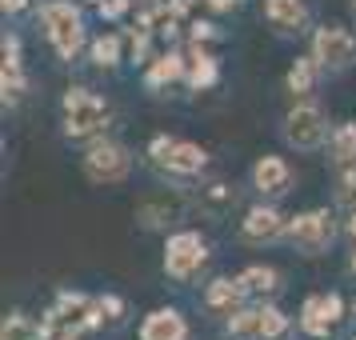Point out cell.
Instances as JSON below:
<instances>
[{"label":"cell","instance_id":"obj_1","mask_svg":"<svg viewBox=\"0 0 356 340\" xmlns=\"http://www.w3.org/2000/svg\"><path fill=\"white\" fill-rule=\"evenodd\" d=\"M40 324H44V340H76L84 328L100 324L97 300H88L84 292H60Z\"/></svg>","mask_w":356,"mask_h":340},{"label":"cell","instance_id":"obj_2","mask_svg":"<svg viewBox=\"0 0 356 340\" xmlns=\"http://www.w3.org/2000/svg\"><path fill=\"white\" fill-rule=\"evenodd\" d=\"M228 337L232 340H289L292 321L276 305L241 308V312L228 316Z\"/></svg>","mask_w":356,"mask_h":340},{"label":"cell","instance_id":"obj_3","mask_svg":"<svg viewBox=\"0 0 356 340\" xmlns=\"http://www.w3.org/2000/svg\"><path fill=\"white\" fill-rule=\"evenodd\" d=\"M60 113H65V136H72V140L97 136L108 124V104L88 88H68L60 100Z\"/></svg>","mask_w":356,"mask_h":340},{"label":"cell","instance_id":"obj_4","mask_svg":"<svg viewBox=\"0 0 356 340\" xmlns=\"http://www.w3.org/2000/svg\"><path fill=\"white\" fill-rule=\"evenodd\" d=\"M40 20H44V29H49L52 49L60 52V60H72L84 44L81 8L68 4V0H49V4H40Z\"/></svg>","mask_w":356,"mask_h":340},{"label":"cell","instance_id":"obj_5","mask_svg":"<svg viewBox=\"0 0 356 340\" xmlns=\"http://www.w3.org/2000/svg\"><path fill=\"white\" fill-rule=\"evenodd\" d=\"M284 241H289L296 252H305V257H321V252H328L332 241H337V220H332L328 209H308V212H300V216L289 220Z\"/></svg>","mask_w":356,"mask_h":340},{"label":"cell","instance_id":"obj_6","mask_svg":"<svg viewBox=\"0 0 356 340\" xmlns=\"http://www.w3.org/2000/svg\"><path fill=\"white\" fill-rule=\"evenodd\" d=\"M284 145L296 148V152H316L324 148L332 136H328V120L316 104H296L289 116H284Z\"/></svg>","mask_w":356,"mask_h":340},{"label":"cell","instance_id":"obj_7","mask_svg":"<svg viewBox=\"0 0 356 340\" xmlns=\"http://www.w3.org/2000/svg\"><path fill=\"white\" fill-rule=\"evenodd\" d=\"M81 164H84V177L92 184H120L132 172V152L124 145H116V140H97L84 152Z\"/></svg>","mask_w":356,"mask_h":340},{"label":"cell","instance_id":"obj_8","mask_svg":"<svg viewBox=\"0 0 356 340\" xmlns=\"http://www.w3.org/2000/svg\"><path fill=\"white\" fill-rule=\"evenodd\" d=\"M312 56L324 72H344L356 65V36L340 24H324L312 36Z\"/></svg>","mask_w":356,"mask_h":340},{"label":"cell","instance_id":"obj_9","mask_svg":"<svg viewBox=\"0 0 356 340\" xmlns=\"http://www.w3.org/2000/svg\"><path fill=\"white\" fill-rule=\"evenodd\" d=\"M188 209H193V200L180 188H164V193H152L136 204V220L145 228H172L188 216Z\"/></svg>","mask_w":356,"mask_h":340},{"label":"cell","instance_id":"obj_10","mask_svg":"<svg viewBox=\"0 0 356 340\" xmlns=\"http://www.w3.org/2000/svg\"><path fill=\"white\" fill-rule=\"evenodd\" d=\"M148 156L168 168V172H177V177H196L209 156H204V148L200 145H188V140H168V136H156L152 145H148Z\"/></svg>","mask_w":356,"mask_h":340},{"label":"cell","instance_id":"obj_11","mask_svg":"<svg viewBox=\"0 0 356 340\" xmlns=\"http://www.w3.org/2000/svg\"><path fill=\"white\" fill-rule=\"evenodd\" d=\"M209 260V244L200 241L196 232H177L168 236V248H164V273L172 280H188V276Z\"/></svg>","mask_w":356,"mask_h":340},{"label":"cell","instance_id":"obj_12","mask_svg":"<svg viewBox=\"0 0 356 340\" xmlns=\"http://www.w3.org/2000/svg\"><path fill=\"white\" fill-rule=\"evenodd\" d=\"M340 312H344V305H340L337 292H324V296H308L305 308H300V332H308V337H328V332L337 328Z\"/></svg>","mask_w":356,"mask_h":340},{"label":"cell","instance_id":"obj_13","mask_svg":"<svg viewBox=\"0 0 356 340\" xmlns=\"http://www.w3.org/2000/svg\"><path fill=\"white\" fill-rule=\"evenodd\" d=\"M289 232V220L280 216V209H273V204H257V209L244 212L241 220V236L252 244H268V241H280Z\"/></svg>","mask_w":356,"mask_h":340},{"label":"cell","instance_id":"obj_14","mask_svg":"<svg viewBox=\"0 0 356 340\" xmlns=\"http://www.w3.org/2000/svg\"><path fill=\"white\" fill-rule=\"evenodd\" d=\"M248 180H252V188H257L264 200H280V196L292 188V168L280 161V156H260V161L252 164Z\"/></svg>","mask_w":356,"mask_h":340},{"label":"cell","instance_id":"obj_15","mask_svg":"<svg viewBox=\"0 0 356 340\" xmlns=\"http://www.w3.org/2000/svg\"><path fill=\"white\" fill-rule=\"evenodd\" d=\"M244 300H248V289H244L241 276H236V280L220 276V280H212L209 292H204V305H209L212 312H220V316H232V312H241Z\"/></svg>","mask_w":356,"mask_h":340},{"label":"cell","instance_id":"obj_16","mask_svg":"<svg viewBox=\"0 0 356 340\" xmlns=\"http://www.w3.org/2000/svg\"><path fill=\"white\" fill-rule=\"evenodd\" d=\"M184 337H188V324L177 308H156L140 324V340H184Z\"/></svg>","mask_w":356,"mask_h":340},{"label":"cell","instance_id":"obj_17","mask_svg":"<svg viewBox=\"0 0 356 340\" xmlns=\"http://www.w3.org/2000/svg\"><path fill=\"white\" fill-rule=\"evenodd\" d=\"M196 204H200V212H209V216H228V212L236 209V188L225 184V180H212V184L200 188Z\"/></svg>","mask_w":356,"mask_h":340},{"label":"cell","instance_id":"obj_18","mask_svg":"<svg viewBox=\"0 0 356 340\" xmlns=\"http://www.w3.org/2000/svg\"><path fill=\"white\" fill-rule=\"evenodd\" d=\"M264 17L273 20L276 29H296L300 33V24L308 20V8H305V0H264Z\"/></svg>","mask_w":356,"mask_h":340},{"label":"cell","instance_id":"obj_19","mask_svg":"<svg viewBox=\"0 0 356 340\" xmlns=\"http://www.w3.org/2000/svg\"><path fill=\"white\" fill-rule=\"evenodd\" d=\"M241 280H244V289H248V296H260V300L280 292V273L268 268V264H252V268H244Z\"/></svg>","mask_w":356,"mask_h":340},{"label":"cell","instance_id":"obj_20","mask_svg":"<svg viewBox=\"0 0 356 340\" xmlns=\"http://www.w3.org/2000/svg\"><path fill=\"white\" fill-rule=\"evenodd\" d=\"M328 145H332V164L337 168H344V172L356 168V124H340Z\"/></svg>","mask_w":356,"mask_h":340},{"label":"cell","instance_id":"obj_21","mask_svg":"<svg viewBox=\"0 0 356 340\" xmlns=\"http://www.w3.org/2000/svg\"><path fill=\"white\" fill-rule=\"evenodd\" d=\"M0 340H44V324H36L24 312H13V316H4Z\"/></svg>","mask_w":356,"mask_h":340},{"label":"cell","instance_id":"obj_22","mask_svg":"<svg viewBox=\"0 0 356 340\" xmlns=\"http://www.w3.org/2000/svg\"><path fill=\"white\" fill-rule=\"evenodd\" d=\"M188 81H193V88H209V84L216 81V60H212L200 44L188 52Z\"/></svg>","mask_w":356,"mask_h":340},{"label":"cell","instance_id":"obj_23","mask_svg":"<svg viewBox=\"0 0 356 340\" xmlns=\"http://www.w3.org/2000/svg\"><path fill=\"white\" fill-rule=\"evenodd\" d=\"M180 76H188V60L180 56V52H168L161 56L156 65L148 68V84H164V81H180Z\"/></svg>","mask_w":356,"mask_h":340},{"label":"cell","instance_id":"obj_24","mask_svg":"<svg viewBox=\"0 0 356 340\" xmlns=\"http://www.w3.org/2000/svg\"><path fill=\"white\" fill-rule=\"evenodd\" d=\"M316 56H308V60H296V65H292V72H289V88L292 92H300V97H305V92H312V84H316Z\"/></svg>","mask_w":356,"mask_h":340},{"label":"cell","instance_id":"obj_25","mask_svg":"<svg viewBox=\"0 0 356 340\" xmlns=\"http://www.w3.org/2000/svg\"><path fill=\"white\" fill-rule=\"evenodd\" d=\"M92 60H97L100 68H113L116 60H120V40H116V36H100L97 44H92Z\"/></svg>","mask_w":356,"mask_h":340},{"label":"cell","instance_id":"obj_26","mask_svg":"<svg viewBox=\"0 0 356 340\" xmlns=\"http://www.w3.org/2000/svg\"><path fill=\"white\" fill-rule=\"evenodd\" d=\"M337 200H340V204H344V209H356V168H348V172L340 177Z\"/></svg>","mask_w":356,"mask_h":340},{"label":"cell","instance_id":"obj_27","mask_svg":"<svg viewBox=\"0 0 356 340\" xmlns=\"http://www.w3.org/2000/svg\"><path fill=\"white\" fill-rule=\"evenodd\" d=\"M97 312H100V321H104V316H108V321H120V316H124V300H116V296H100Z\"/></svg>","mask_w":356,"mask_h":340},{"label":"cell","instance_id":"obj_28","mask_svg":"<svg viewBox=\"0 0 356 340\" xmlns=\"http://www.w3.org/2000/svg\"><path fill=\"white\" fill-rule=\"evenodd\" d=\"M344 232H348V241L356 244V209H348V220H344Z\"/></svg>","mask_w":356,"mask_h":340},{"label":"cell","instance_id":"obj_29","mask_svg":"<svg viewBox=\"0 0 356 340\" xmlns=\"http://www.w3.org/2000/svg\"><path fill=\"white\" fill-rule=\"evenodd\" d=\"M0 4H4V13H20V8H24L29 0H0Z\"/></svg>","mask_w":356,"mask_h":340},{"label":"cell","instance_id":"obj_30","mask_svg":"<svg viewBox=\"0 0 356 340\" xmlns=\"http://www.w3.org/2000/svg\"><path fill=\"white\" fill-rule=\"evenodd\" d=\"M236 0H209V8H216V13H225V8H232Z\"/></svg>","mask_w":356,"mask_h":340},{"label":"cell","instance_id":"obj_31","mask_svg":"<svg viewBox=\"0 0 356 340\" xmlns=\"http://www.w3.org/2000/svg\"><path fill=\"white\" fill-rule=\"evenodd\" d=\"M348 273H353V276H356V252H353V260H348Z\"/></svg>","mask_w":356,"mask_h":340},{"label":"cell","instance_id":"obj_32","mask_svg":"<svg viewBox=\"0 0 356 340\" xmlns=\"http://www.w3.org/2000/svg\"><path fill=\"white\" fill-rule=\"evenodd\" d=\"M353 316H356V305H353Z\"/></svg>","mask_w":356,"mask_h":340},{"label":"cell","instance_id":"obj_33","mask_svg":"<svg viewBox=\"0 0 356 340\" xmlns=\"http://www.w3.org/2000/svg\"><path fill=\"white\" fill-rule=\"evenodd\" d=\"M353 8H356V0H353Z\"/></svg>","mask_w":356,"mask_h":340}]
</instances>
